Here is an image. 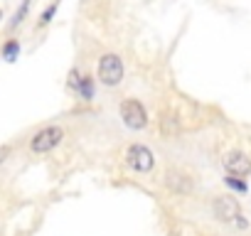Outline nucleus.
<instances>
[{
	"label": "nucleus",
	"instance_id": "nucleus-11",
	"mask_svg": "<svg viewBox=\"0 0 251 236\" xmlns=\"http://www.w3.org/2000/svg\"><path fill=\"white\" fill-rule=\"evenodd\" d=\"M57 8H59V0H54V3H52V5H50V8H47V10L42 13V18H40V25H47V23H50V20L54 18Z\"/></svg>",
	"mask_w": 251,
	"mask_h": 236
},
{
	"label": "nucleus",
	"instance_id": "nucleus-3",
	"mask_svg": "<svg viewBox=\"0 0 251 236\" xmlns=\"http://www.w3.org/2000/svg\"><path fill=\"white\" fill-rule=\"evenodd\" d=\"M99 79L106 86H118L123 79V62L116 54H103L99 59Z\"/></svg>",
	"mask_w": 251,
	"mask_h": 236
},
{
	"label": "nucleus",
	"instance_id": "nucleus-10",
	"mask_svg": "<svg viewBox=\"0 0 251 236\" xmlns=\"http://www.w3.org/2000/svg\"><path fill=\"white\" fill-rule=\"evenodd\" d=\"M27 10H30V0H23V5L18 8V13H15L13 20H10V27H18V25L23 23V18L27 15Z\"/></svg>",
	"mask_w": 251,
	"mask_h": 236
},
{
	"label": "nucleus",
	"instance_id": "nucleus-4",
	"mask_svg": "<svg viewBox=\"0 0 251 236\" xmlns=\"http://www.w3.org/2000/svg\"><path fill=\"white\" fill-rule=\"evenodd\" d=\"M126 163H128L133 170H138V172H148V170H153L155 158H153V153L146 145H131L128 150H126Z\"/></svg>",
	"mask_w": 251,
	"mask_h": 236
},
{
	"label": "nucleus",
	"instance_id": "nucleus-5",
	"mask_svg": "<svg viewBox=\"0 0 251 236\" xmlns=\"http://www.w3.org/2000/svg\"><path fill=\"white\" fill-rule=\"evenodd\" d=\"M224 167H226V172L234 175V177H246V175H251V160H249V155L241 153V150L226 153V155H224Z\"/></svg>",
	"mask_w": 251,
	"mask_h": 236
},
{
	"label": "nucleus",
	"instance_id": "nucleus-2",
	"mask_svg": "<svg viewBox=\"0 0 251 236\" xmlns=\"http://www.w3.org/2000/svg\"><path fill=\"white\" fill-rule=\"evenodd\" d=\"M62 138H64V131L59 126H47V128H42V131H37L32 136L30 150L32 153H50V150H54L62 143Z\"/></svg>",
	"mask_w": 251,
	"mask_h": 236
},
{
	"label": "nucleus",
	"instance_id": "nucleus-6",
	"mask_svg": "<svg viewBox=\"0 0 251 236\" xmlns=\"http://www.w3.org/2000/svg\"><path fill=\"white\" fill-rule=\"evenodd\" d=\"M241 214V207L234 197H219L214 199V216L219 221H236Z\"/></svg>",
	"mask_w": 251,
	"mask_h": 236
},
{
	"label": "nucleus",
	"instance_id": "nucleus-9",
	"mask_svg": "<svg viewBox=\"0 0 251 236\" xmlns=\"http://www.w3.org/2000/svg\"><path fill=\"white\" fill-rule=\"evenodd\" d=\"M18 54H20V42H18V40L5 42V47H3V57H5V62H15Z\"/></svg>",
	"mask_w": 251,
	"mask_h": 236
},
{
	"label": "nucleus",
	"instance_id": "nucleus-8",
	"mask_svg": "<svg viewBox=\"0 0 251 236\" xmlns=\"http://www.w3.org/2000/svg\"><path fill=\"white\" fill-rule=\"evenodd\" d=\"M160 131H163V136H168V138H173V136L180 133V121H177L175 113H163V118H160Z\"/></svg>",
	"mask_w": 251,
	"mask_h": 236
},
{
	"label": "nucleus",
	"instance_id": "nucleus-1",
	"mask_svg": "<svg viewBox=\"0 0 251 236\" xmlns=\"http://www.w3.org/2000/svg\"><path fill=\"white\" fill-rule=\"evenodd\" d=\"M121 118H123V123L133 131H141V128L148 126V113H146L143 103L136 101V98H126L121 103Z\"/></svg>",
	"mask_w": 251,
	"mask_h": 236
},
{
	"label": "nucleus",
	"instance_id": "nucleus-7",
	"mask_svg": "<svg viewBox=\"0 0 251 236\" xmlns=\"http://www.w3.org/2000/svg\"><path fill=\"white\" fill-rule=\"evenodd\" d=\"M69 86L81 96V98H94V79L91 76H79L76 71H72L69 74Z\"/></svg>",
	"mask_w": 251,
	"mask_h": 236
},
{
	"label": "nucleus",
	"instance_id": "nucleus-13",
	"mask_svg": "<svg viewBox=\"0 0 251 236\" xmlns=\"http://www.w3.org/2000/svg\"><path fill=\"white\" fill-rule=\"evenodd\" d=\"M8 155H10V145H3V148H0V163H3Z\"/></svg>",
	"mask_w": 251,
	"mask_h": 236
},
{
	"label": "nucleus",
	"instance_id": "nucleus-12",
	"mask_svg": "<svg viewBox=\"0 0 251 236\" xmlns=\"http://www.w3.org/2000/svg\"><path fill=\"white\" fill-rule=\"evenodd\" d=\"M224 182H226V185H229L231 189H236V192H244V189H246V185H244L241 180H236V177H226Z\"/></svg>",
	"mask_w": 251,
	"mask_h": 236
}]
</instances>
